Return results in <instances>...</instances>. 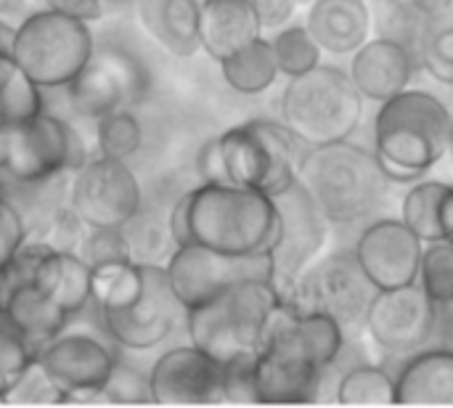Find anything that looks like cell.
I'll return each mask as SVG.
<instances>
[{"instance_id": "obj_4", "label": "cell", "mask_w": 453, "mask_h": 408, "mask_svg": "<svg viewBox=\"0 0 453 408\" xmlns=\"http://www.w3.org/2000/svg\"><path fill=\"white\" fill-rule=\"evenodd\" d=\"M281 303L273 281L244 279L215 295L212 300L186 311L183 324L188 343L220 364L255 358L268 319Z\"/></svg>"}, {"instance_id": "obj_41", "label": "cell", "mask_w": 453, "mask_h": 408, "mask_svg": "<svg viewBox=\"0 0 453 408\" xmlns=\"http://www.w3.org/2000/svg\"><path fill=\"white\" fill-rule=\"evenodd\" d=\"M45 8H53L64 16L80 19V21H98L106 11V0H45Z\"/></svg>"}, {"instance_id": "obj_32", "label": "cell", "mask_w": 453, "mask_h": 408, "mask_svg": "<svg viewBox=\"0 0 453 408\" xmlns=\"http://www.w3.org/2000/svg\"><path fill=\"white\" fill-rule=\"evenodd\" d=\"M417 56L419 66L433 80L453 88V11L425 24Z\"/></svg>"}, {"instance_id": "obj_13", "label": "cell", "mask_w": 453, "mask_h": 408, "mask_svg": "<svg viewBox=\"0 0 453 408\" xmlns=\"http://www.w3.org/2000/svg\"><path fill=\"white\" fill-rule=\"evenodd\" d=\"M37 361L61 390V404L104 401V388L119 364L114 348L101 337L66 335V329L37 350Z\"/></svg>"}, {"instance_id": "obj_1", "label": "cell", "mask_w": 453, "mask_h": 408, "mask_svg": "<svg viewBox=\"0 0 453 408\" xmlns=\"http://www.w3.org/2000/svg\"><path fill=\"white\" fill-rule=\"evenodd\" d=\"M170 234L178 244H202L223 255L268 252L276 234L273 199L236 183H202L170 212Z\"/></svg>"}, {"instance_id": "obj_10", "label": "cell", "mask_w": 453, "mask_h": 408, "mask_svg": "<svg viewBox=\"0 0 453 408\" xmlns=\"http://www.w3.org/2000/svg\"><path fill=\"white\" fill-rule=\"evenodd\" d=\"M377 289L361 271L353 250L334 252L316 260L284 295L281 300L297 311H321L334 316L342 327H364L366 308Z\"/></svg>"}, {"instance_id": "obj_38", "label": "cell", "mask_w": 453, "mask_h": 408, "mask_svg": "<svg viewBox=\"0 0 453 408\" xmlns=\"http://www.w3.org/2000/svg\"><path fill=\"white\" fill-rule=\"evenodd\" d=\"M24 242H27V223L21 212L8 199L0 196V273L13 260V255L21 250Z\"/></svg>"}, {"instance_id": "obj_35", "label": "cell", "mask_w": 453, "mask_h": 408, "mask_svg": "<svg viewBox=\"0 0 453 408\" xmlns=\"http://www.w3.org/2000/svg\"><path fill=\"white\" fill-rule=\"evenodd\" d=\"M35 358H37V350L0 311V396H8V390L35 364Z\"/></svg>"}, {"instance_id": "obj_43", "label": "cell", "mask_w": 453, "mask_h": 408, "mask_svg": "<svg viewBox=\"0 0 453 408\" xmlns=\"http://www.w3.org/2000/svg\"><path fill=\"white\" fill-rule=\"evenodd\" d=\"M24 11H27V0H0V19L5 21L21 19Z\"/></svg>"}, {"instance_id": "obj_39", "label": "cell", "mask_w": 453, "mask_h": 408, "mask_svg": "<svg viewBox=\"0 0 453 408\" xmlns=\"http://www.w3.org/2000/svg\"><path fill=\"white\" fill-rule=\"evenodd\" d=\"M104 401H111V404H141V401H149L151 404V396H149V374L146 377H138V372L122 369V364H117L109 385L104 388Z\"/></svg>"}, {"instance_id": "obj_22", "label": "cell", "mask_w": 453, "mask_h": 408, "mask_svg": "<svg viewBox=\"0 0 453 408\" xmlns=\"http://www.w3.org/2000/svg\"><path fill=\"white\" fill-rule=\"evenodd\" d=\"M260 35L263 24L252 0H202L199 42L210 58L223 61Z\"/></svg>"}, {"instance_id": "obj_29", "label": "cell", "mask_w": 453, "mask_h": 408, "mask_svg": "<svg viewBox=\"0 0 453 408\" xmlns=\"http://www.w3.org/2000/svg\"><path fill=\"white\" fill-rule=\"evenodd\" d=\"M143 292V263L119 260L90 268V303L98 313L122 311L133 305Z\"/></svg>"}, {"instance_id": "obj_3", "label": "cell", "mask_w": 453, "mask_h": 408, "mask_svg": "<svg viewBox=\"0 0 453 408\" xmlns=\"http://www.w3.org/2000/svg\"><path fill=\"white\" fill-rule=\"evenodd\" d=\"M297 181L332 226L364 220L385 202L393 183L374 149L353 143V138L305 149Z\"/></svg>"}, {"instance_id": "obj_18", "label": "cell", "mask_w": 453, "mask_h": 408, "mask_svg": "<svg viewBox=\"0 0 453 408\" xmlns=\"http://www.w3.org/2000/svg\"><path fill=\"white\" fill-rule=\"evenodd\" d=\"M64 90L77 114L98 119L130 106L143 93V72L122 50H93L85 69Z\"/></svg>"}, {"instance_id": "obj_46", "label": "cell", "mask_w": 453, "mask_h": 408, "mask_svg": "<svg viewBox=\"0 0 453 408\" xmlns=\"http://www.w3.org/2000/svg\"><path fill=\"white\" fill-rule=\"evenodd\" d=\"M398 3H406V0H398Z\"/></svg>"}, {"instance_id": "obj_34", "label": "cell", "mask_w": 453, "mask_h": 408, "mask_svg": "<svg viewBox=\"0 0 453 408\" xmlns=\"http://www.w3.org/2000/svg\"><path fill=\"white\" fill-rule=\"evenodd\" d=\"M417 284L441 308L453 303V242H430L422 250Z\"/></svg>"}, {"instance_id": "obj_11", "label": "cell", "mask_w": 453, "mask_h": 408, "mask_svg": "<svg viewBox=\"0 0 453 408\" xmlns=\"http://www.w3.org/2000/svg\"><path fill=\"white\" fill-rule=\"evenodd\" d=\"M165 273L178 303L188 311L202 305L244 279L273 281V263L268 252L260 255H223L202 244H178L165 263Z\"/></svg>"}, {"instance_id": "obj_6", "label": "cell", "mask_w": 453, "mask_h": 408, "mask_svg": "<svg viewBox=\"0 0 453 408\" xmlns=\"http://www.w3.org/2000/svg\"><path fill=\"white\" fill-rule=\"evenodd\" d=\"M96 50L88 21L64 16L53 8L24 16L11 40V58L40 88H66Z\"/></svg>"}, {"instance_id": "obj_15", "label": "cell", "mask_w": 453, "mask_h": 408, "mask_svg": "<svg viewBox=\"0 0 453 408\" xmlns=\"http://www.w3.org/2000/svg\"><path fill=\"white\" fill-rule=\"evenodd\" d=\"M180 316H186V308L178 303L165 273V266L143 263L141 297L122 311L101 313V324L111 343H117L125 350L143 353L162 345L175 332Z\"/></svg>"}, {"instance_id": "obj_40", "label": "cell", "mask_w": 453, "mask_h": 408, "mask_svg": "<svg viewBox=\"0 0 453 408\" xmlns=\"http://www.w3.org/2000/svg\"><path fill=\"white\" fill-rule=\"evenodd\" d=\"M257 19L263 24V32H276L287 27L297 11V0H252Z\"/></svg>"}, {"instance_id": "obj_2", "label": "cell", "mask_w": 453, "mask_h": 408, "mask_svg": "<svg viewBox=\"0 0 453 408\" xmlns=\"http://www.w3.org/2000/svg\"><path fill=\"white\" fill-rule=\"evenodd\" d=\"M451 109L430 90L406 88L382 101L372 141L393 183H414L449 154Z\"/></svg>"}, {"instance_id": "obj_30", "label": "cell", "mask_w": 453, "mask_h": 408, "mask_svg": "<svg viewBox=\"0 0 453 408\" xmlns=\"http://www.w3.org/2000/svg\"><path fill=\"white\" fill-rule=\"evenodd\" d=\"M337 404L342 406H393L398 404L395 377L377 364L348 369L337 382Z\"/></svg>"}, {"instance_id": "obj_42", "label": "cell", "mask_w": 453, "mask_h": 408, "mask_svg": "<svg viewBox=\"0 0 453 408\" xmlns=\"http://www.w3.org/2000/svg\"><path fill=\"white\" fill-rule=\"evenodd\" d=\"M422 19H438L443 13L453 11V0H406Z\"/></svg>"}, {"instance_id": "obj_45", "label": "cell", "mask_w": 453, "mask_h": 408, "mask_svg": "<svg viewBox=\"0 0 453 408\" xmlns=\"http://www.w3.org/2000/svg\"><path fill=\"white\" fill-rule=\"evenodd\" d=\"M449 157L453 162V112H451V130H449Z\"/></svg>"}, {"instance_id": "obj_12", "label": "cell", "mask_w": 453, "mask_h": 408, "mask_svg": "<svg viewBox=\"0 0 453 408\" xmlns=\"http://www.w3.org/2000/svg\"><path fill=\"white\" fill-rule=\"evenodd\" d=\"M69 207L88 228H125L143 207L135 173L125 159H85L69 186Z\"/></svg>"}, {"instance_id": "obj_25", "label": "cell", "mask_w": 453, "mask_h": 408, "mask_svg": "<svg viewBox=\"0 0 453 408\" xmlns=\"http://www.w3.org/2000/svg\"><path fill=\"white\" fill-rule=\"evenodd\" d=\"M0 311L27 337V343L35 350H40L53 337H58L72 319L48 295H42L32 281H21V284L11 287L8 292H3Z\"/></svg>"}, {"instance_id": "obj_37", "label": "cell", "mask_w": 453, "mask_h": 408, "mask_svg": "<svg viewBox=\"0 0 453 408\" xmlns=\"http://www.w3.org/2000/svg\"><path fill=\"white\" fill-rule=\"evenodd\" d=\"M5 401L8 404H61V390L35 358V364L21 374V380L8 390Z\"/></svg>"}, {"instance_id": "obj_19", "label": "cell", "mask_w": 453, "mask_h": 408, "mask_svg": "<svg viewBox=\"0 0 453 408\" xmlns=\"http://www.w3.org/2000/svg\"><path fill=\"white\" fill-rule=\"evenodd\" d=\"M417 69L422 66H419L417 53L409 45L393 37L377 35L350 53L348 74L353 85L358 88V93L364 96V101L382 104L393 98L395 93L411 88Z\"/></svg>"}, {"instance_id": "obj_21", "label": "cell", "mask_w": 453, "mask_h": 408, "mask_svg": "<svg viewBox=\"0 0 453 408\" xmlns=\"http://www.w3.org/2000/svg\"><path fill=\"white\" fill-rule=\"evenodd\" d=\"M199 11L202 0H135L141 29L175 58H191L202 50Z\"/></svg>"}, {"instance_id": "obj_44", "label": "cell", "mask_w": 453, "mask_h": 408, "mask_svg": "<svg viewBox=\"0 0 453 408\" xmlns=\"http://www.w3.org/2000/svg\"><path fill=\"white\" fill-rule=\"evenodd\" d=\"M13 29H16L13 21L0 19V50H5V53H8V48H11V40H13Z\"/></svg>"}, {"instance_id": "obj_8", "label": "cell", "mask_w": 453, "mask_h": 408, "mask_svg": "<svg viewBox=\"0 0 453 408\" xmlns=\"http://www.w3.org/2000/svg\"><path fill=\"white\" fill-rule=\"evenodd\" d=\"M82 162L85 146L77 130L64 117L40 109L11 130L0 173L21 186H37L74 173Z\"/></svg>"}, {"instance_id": "obj_9", "label": "cell", "mask_w": 453, "mask_h": 408, "mask_svg": "<svg viewBox=\"0 0 453 408\" xmlns=\"http://www.w3.org/2000/svg\"><path fill=\"white\" fill-rule=\"evenodd\" d=\"M271 199L276 207V234L268 255L273 263V284L279 295H284L316 263L332 223L300 181H292Z\"/></svg>"}, {"instance_id": "obj_31", "label": "cell", "mask_w": 453, "mask_h": 408, "mask_svg": "<svg viewBox=\"0 0 453 408\" xmlns=\"http://www.w3.org/2000/svg\"><path fill=\"white\" fill-rule=\"evenodd\" d=\"M271 45H273L279 72L287 80L311 72L313 66L321 64V56H324L321 45L316 42V37L311 35V29L305 24H292L289 21L287 27L276 29L273 37H271Z\"/></svg>"}, {"instance_id": "obj_17", "label": "cell", "mask_w": 453, "mask_h": 408, "mask_svg": "<svg viewBox=\"0 0 453 408\" xmlns=\"http://www.w3.org/2000/svg\"><path fill=\"white\" fill-rule=\"evenodd\" d=\"M425 242L401 220L380 218L364 226L353 255L374 289H395L417 281Z\"/></svg>"}, {"instance_id": "obj_5", "label": "cell", "mask_w": 453, "mask_h": 408, "mask_svg": "<svg viewBox=\"0 0 453 408\" xmlns=\"http://www.w3.org/2000/svg\"><path fill=\"white\" fill-rule=\"evenodd\" d=\"M364 119V96L348 69L319 64L289 77L281 93V122L305 146H324L353 138Z\"/></svg>"}, {"instance_id": "obj_23", "label": "cell", "mask_w": 453, "mask_h": 408, "mask_svg": "<svg viewBox=\"0 0 453 408\" xmlns=\"http://www.w3.org/2000/svg\"><path fill=\"white\" fill-rule=\"evenodd\" d=\"M398 404L453 406V348H422L411 353L395 374Z\"/></svg>"}, {"instance_id": "obj_16", "label": "cell", "mask_w": 453, "mask_h": 408, "mask_svg": "<svg viewBox=\"0 0 453 408\" xmlns=\"http://www.w3.org/2000/svg\"><path fill=\"white\" fill-rule=\"evenodd\" d=\"M226 364L215 361L196 345L165 350L149 372L151 404L162 406H207L226 404L223 398Z\"/></svg>"}, {"instance_id": "obj_20", "label": "cell", "mask_w": 453, "mask_h": 408, "mask_svg": "<svg viewBox=\"0 0 453 408\" xmlns=\"http://www.w3.org/2000/svg\"><path fill=\"white\" fill-rule=\"evenodd\" d=\"M305 27L324 53L350 56L372 37L374 16L366 0H313Z\"/></svg>"}, {"instance_id": "obj_28", "label": "cell", "mask_w": 453, "mask_h": 408, "mask_svg": "<svg viewBox=\"0 0 453 408\" xmlns=\"http://www.w3.org/2000/svg\"><path fill=\"white\" fill-rule=\"evenodd\" d=\"M451 183L443 181H414L401 202V220L425 242H443V199Z\"/></svg>"}, {"instance_id": "obj_14", "label": "cell", "mask_w": 453, "mask_h": 408, "mask_svg": "<svg viewBox=\"0 0 453 408\" xmlns=\"http://www.w3.org/2000/svg\"><path fill=\"white\" fill-rule=\"evenodd\" d=\"M364 329L385 353L411 356L435 340L438 305L417 281L395 289H377L366 308Z\"/></svg>"}, {"instance_id": "obj_27", "label": "cell", "mask_w": 453, "mask_h": 408, "mask_svg": "<svg viewBox=\"0 0 453 408\" xmlns=\"http://www.w3.org/2000/svg\"><path fill=\"white\" fill-rule=\"evenodd\" d=\"M42 109V90L16 66L11 53L0 50V165L11 130Z\"/></svg>"}, {"instance_id": "obj_26", "label": "cell", "mask_w": 453, "mask_h": 408, "mask_svg": "<svg viewBox=\"0 0 453 408\" xmlns=\"http://www.w3.org/2000/svg\"><path fill=\"white\" fill-rule=\"evenodd\" d=\"M220 64V74L226 85L239 96H260L273 88V82L281 77L271 37L260 35L257 40L247 42L244 48L226 56Z\"/></svg>"}, {"instance_id": "obj_36", "label": "cell", "mask_w": 453, "mask_h": 408, "mask_svg": "<svg viewBox=\"0 0 453 408\" xmlns=\"http://www.w3.org/2000/svg\"><path fill=\"white\" fill-rule=\"evenodd\" d=\"M77 255L90 268L106 266V263H119V260H133L125 228H85Z\"/></svg>"}, {"instance_id": "obj_33", "label": "cell", "mask_w": 453, "mask_h": 408, "mask_svg": "<svg viewBox=\"0 0 453 408\" xmlns=\"http://www.w3.org/2000/svg\"><path fill=\"white\" fill-rule=\"evenodd\" d=\"M96 143H98L101 157L125 159V162L141 149L143 127H141L138 117L130 112V106L114 109L96 119Z\"/></svg>"}, {"instance_id": "obj_7", "label": "cell", "mask_w": 453, "mask_h": 408, "mask_svg": "<svg viewBox=\"0 0 453 408\" xmlns=\"http://www.w3.org/2000/svg\"><path fill=\"white\" fill-rule=\"evenodd\" d=\"M226 183L250 186L268 196L297 181L305 146L279 119H250L228 127L218 138Z\"/></svg>"}, {"instance_id": "obj_24", "label": "cell", "mask_w": 453, "mask_h": 408, "mask_svg": "<svg viewBox=\"0 0 453 408\" xmlns=\"http://www.w3.org/2000/svg\"><path fill=\"white\" fill-rule=\"evenodd\" d=\"M32 284L69 316L82 313L90 303V266L74 250L48 247L35 266Z\"/></svg>"}]
</instances>
